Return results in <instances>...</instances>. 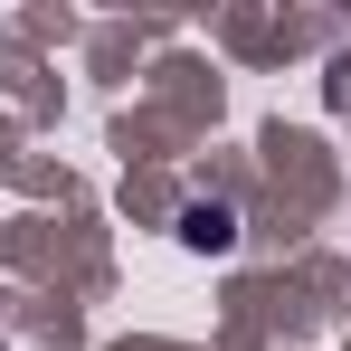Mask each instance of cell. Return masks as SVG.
I'll return each mask as SVG.
<instances>
[{
    "label": "cell",
    "mask_w": 351,
    "mask_h": 351,
    "mask_svg": "<svg viewBox=\"0 0 351 351\" xmlns=\"http://www.w3.org/2000/svg\"><path fill=\"white\" fill-rule=\"evenodd\" d=\"M180 237H190V247H228V209H190V228H180Z\"/></svg>",
    "instance_id": "cell-1"
}]
</instances>
